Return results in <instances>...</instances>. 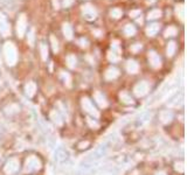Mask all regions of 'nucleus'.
<instances>
[{
  "label": "nucleus",
  "mask_w": 187,
  "mask_h": 175,
  "mask_svg": "<svg viewBox=\"0 0 187 175\" xmlns=\"http://www.w3.org/2000/svg\"><path fill=\"white\" fill-rule=\"evenodd\" d=\"M140 49H141V45H140V43H136V45H133V46L131 47V52H138Z\"/></svg>",
  "instance_id": "nucleus-37"
},
{
  "label": "nucleus",
  "mask_w": 187,
  "mask_h": 175,
  "mask_svg": "<svg viewBox=\"0 0 187 175\" xmlns=\"http://www.w3.org/2000/svg\"><path fill=\"white\" fill-rule=\"evenodd\" d=\"M26 29H27V19L25 14H21L19 19H18L17 22V33L19 37H22L25 33H26Z\"/></svg>",
  "instance_id": "nucleus-7"
},
{
  "label": "nucleus",
  "mask_w": 187,
  "mask_h": 175,
  "mask_svg": "<svg viewBox=\"0 0 187 175\" xmlns=\"http://www.w3.org/2000/svg\"><path fill=\"white\" fill-rule=\"evenodd\" d=\"M19 111H20L19 105L14 104V103H12V104H10L8 106H6V107H5V113H6V115H8V116L15 115V113H18Z\"/></svg>",
  "instance_id": "nucleus-19"
},
{
  "label": "nucleus",
  "mask_w": 187,
  "mask_h": 175,
  "mask_svg": "<svg viewBox=\"0 0 187 175\" xmlns=\"http://www.w3.org/2000/svg\"><path fill=\"white\" fill-rule=\"evenodd\" d=\"M134 33H136V28H134L133 25H126L124 27V34L126 36H132V35H134Z\"/></svg>",
  "instance_id": "nucleus-25"
},
{
  "label": "nucleus",
  "mask_w": 187,
  "mask_h": 175,
  "mask_svg": "<svg viewBox=\"0 0 187 175\" xmlns=\"http://www.w3.org/2000/svg\"><path fill=\"white\" fill-rule=\"evenodd\" d=\"M50 42H52V47H53V50L56 52H58V40L55 39V36H50Z\"/></svg>",
  "instance_id": "nucleus-33"
},
{
  "label": "nucleus",
  "mask_w": 187,
  "mask_h": 175,
  "mask_svg": "<svg viewBox=\"0 0 187 175\" xmlns=\"http://www.w3.org/2000/svg\"><path fill=\"white\" fill-rule=\"evenodd\" d=\"M130 17L132 18H137V17H140V11H131L130 12Z\"/></svg>",
  "instance_id": "nucleus-38"
},
{
  "label": "nucleus",
  "mask_w": 187,
  "mask_h": 175,
  "mask_svg": "<svg viewBox=\"0 0 187 175\" xmlns=\"http://www.w3.org/2000/svg\"><path fill=\"white\" fill-rule=\"evenodd\" d=\"M108 151H109V142H104L102 145H99L94 152H91L88 158L86 159V162L89 163H94L95 161H97L99 159L104 158L106 154H108Z\"/></svg>",
  "instance_id": "nucleus-1"
},
{
  "label": "nucleus",
  "mask_w": 187,
  "mask_h": 175,
  "mask_svg": "<svg viewBox=\"0 0 187 175\" xmlns=\"http://www.w3.org/2000/svg\"><path fill=\"white\" fill-rule=\"evenodd\" d=\"M177 28L175 27H169V28L165 30V36L166 37H169V36H174V35H177Z\"/></svg>",
  "instance_id": "nucleus-30"
},
{
  "label": "nucleus",
  "mask_w": 187,
  "mask_h": 175,
  "mask_svg": "<svg viewBox=\"0 0 187 175\" xmlns=\"http://www.w3.org/2000/svg\"><path fill=\"white\" fill-rule=\"evenodd\" d=\"M40 52H41V57H42V60L46 61L47 58H48V48H47L46 43H43V42H41V45H40Z\"/></svg>",
  "instance_id": "nucleus-24"
},
{
  "label": "nucleus",
  "mask_w": 187,
  "mask_h": 175,
  "mask_svg": "<svg viewBox=\"0 0 187 175\" xmlns=\"http://www.w3.org/2000/svg\"><path fill=\"white\" fill-rule=\"evenodd\" d=\"M149 62L151 64V67L153 68H160V65H161V60L159 57V55H158L156 52H149Z\"/></svg>",
  "instance_id": "nucleus-10"
},
{
  "label": "nucleus",
  "mask_w": 187,
  "mask_h": 175,
  "mask_svg": "<svg viewBox=\"0 0 187 175\" xmlns=\"http://www.w3.org/2000/svg\"><path fill=\"white\" fill-rule=\"evenodd\" d=\"M10 33H11V29L6 20V17L0 12V34L2 36H7V35H10Z\"/></svg>",
  "instance_id": "nucleus-9"
},
{
  "label": "nucleus",
  "mask_w": 187,
  "mask_h": 175,
  "mask_svg": "<svg viewBox=\"0 0 187 175\" xmlns=\"http://www.w3.org/2000/svg\"><path fill=\"white\" fill-rule=\"evenodd\" d=\"M66 61H67V65L69 67L70 69H74L76 65H77V58H76L75 55L70 54L66 57Z\"/></svg>",
  "instance_id": "nucleus-22"
},
{
  "label": "nucleus",
  "mask_w": 187,
  "mask_h": 175,
  "mask_svg": "<svg viewBox=\"0 0 187 175\" xmlns=\"http://www.w3.org/2000/svg\"><path fill=\"white\" fill-rule=\"evenodd\" d=\"M175 49H177V45H175V42H173V41L169 42V45H167V50H166L169 57H172V56L174 55Z\"/></svg>",
  "instance_id": "nucleus-23"
},
{
  "label": "nucleus",
  "mask_w": 187,
  "mask_h": 175,
  "mask_svg": "<svg viewBox=\"0 0 187 175\" xmlns=\"http://www.w3.org/2000/svg\"><path fill=\"white\" fill-rule=\"evenodd\" d=\"M87 122L89 124V126H90L91 128H97L99 126L98 122H97L96 119H94V118H88Z\"/></svg>",
  "instance_id": "nucleus-31"
},
{
  "label": "nucleus",
  "mask_w": 187,
  "mask_h": 175,
  "mask_svg": "<svg viewBox=\"0 0 187 175\" xmlns=\"http://www.w3.org/2000/svg\"><path fill=\"white\" fill-rule=\"evenodd\" d=\"M119 99H121V102H122L123 104L125 105H130L133 103L132 97H131L126 91H122V92L119 93Z\"/></svg>",
  "instance_id": "nucleus-18"
},
{
  "label": "nucleus",
  "mask_w": 187,
  "mask_h": 175,
  "mask_svg": "<svg viewBox=\"0 0 187 175\" xmlns=\"http://www.w3.org/2000/svg\"><path fill=\"white\" fill-rule=\"evenodd\" d=\"M54 159H55L56 163H58V165H64V163L68 162V160H69V153L66 151L64 148H62V147H58V150L55 151Z\"/></svg>",
  "instance_id": "nucleus-6"
},
{
  "label": "nucleus",
  "mask_w": 187,
  "mask_h": 175,
  "mask_svg": "<svg viewBox=\"0 0 187 175\" xmlns=\"http://www.w3.org/2000/svg\"><path fill=\"white\" fill-rule=\"evenodd\" d=\"M78 43H80V46L81 47H87L88 46V41L86 39H80L78 40Z\"/></svg>",
  "instance_id": "nucleus-39"
},
{
  "label": "nucleus",
  "mask_w": 187,
  "mask_h": 175,
  "mask_svg": "<svg viewBox=\"0 0 187 175\" xmlns=\"http://www.w3.org/2000/svg\"><path fill=\"white\" fill-rule=\"evenodd\" d=\"M174 169L178 172V173L182 174V173L185 172V166H184V162H182V161H177V162L174 163Z\"/></svg>",
  "instance_id": "nucleus-27"
},
{
  "label": "nucleus",
  "mask_w": 187,
  "mask_h": 175,
  "mask_svg": "<svg viewBox=\"0 0 187 175\" xmlns=\"http://www.w3.org/2000/svg\"><path fill=\"white\" fill-rule=\"evenodd\" d=\"M49 118L52 119V122L56 125V126H62L63 125V118L61 116V113L58 110H52L49 113Z\"/></svg>",
  "instance_id": "nucleus-12"
},
{
  "label": "nucleus",
  "mask_w": 187,
  "mask_h": 175,
  "mask_svg": "<svg viewBox=\"0 0 187 175\" xmlns=\"http://www.w3.org/2000/svg\"><path fill=\"white\" fill-rule=\"evenodd\" d=\"M20 168V162L17 158H11L7 160V162L4 166V172L7 175H13L15 174Z\"/></svg>",
  "instance_id": "nucleus-5"
},
{
  "label": "nucleus",
  "mask_w": 187,
  "mask_h": 175,
  "mask_svg": "<svg viewBox=\"0 0 187 175\" xmlns=\"http://www.w3.org/2000/svg\"><path fill=\"white\" fill-rule=\"evenodd\" d=\"M159 32V25L157 23H152L146 28V34L147 36H154Z\"/></svg>",
  "instance_id": "nucleus-20"
},
{
  "label": "nucleus",
  "mask_w": 187,
  "mask_h": 175,
  "mask_svg": "<svg viewBox=\"0 0 187 175\" xmlns=\"http://www.w3.org/2000/svg\"><path fill=\"white\" fill-rule=\"evenodd\" d=\"M4 56H5V61L8 65H14L17 63L18 60V52L17 48L12 42H6L4 46Z\"/></svg>",
  "instance_id": "nucleus-2"
},
{
  "label": "nucleus",
  "mask_w": 187,
  "mask_h": 175,
  "mask_svg": "<svg viewBox=\"0 0 187 175\" xmlns=\"http://www.w3.org/2000/svg\"><path fill=\"white\" fill-rule=\"evenodd\" d=\"M119 76V70L117 69L116 67H110L108 68V70L105 71V80L108 81H112Z\"/></svg>",
  "instance_id": "nucleus-15"
},
{
  "label": "nucleus",
  "mask_w": 187,
  "mask_h": 175,
  "mask_svg": "<svg viewBox=\"0 0 187 175\" xmlns=\"http://www.w3.org/2000/svg\"><path fill=\"white\" fill-rule=\"evenodd\" d=\"M0 132H1V127H0Z\"/></svg>",
  "instance_id": "nucleus-43"
},
{
  "label": "nucleus",
  "mask_w": 187,
  "mask_h": 175,
  "mask_svg": "<svg viewBox=\"0 0 187 175\" xmlns=\"http://www.w3.org/2000/svg\"><path fill=\"white\" fill-rule=\"evenodd\" d=\"M25 92H26V95L28 96L29 98H32V97L34 96L35 92H36V84H35L34 82H28V83L26 84Z\"/></svg>",
  "instance_id": "nucleus-16"
},
{
  "label": "nucleus",
  "mask_w": 187,
  "mask_h": 175,
  "mask_svg": "<svg viewBox=\"0 0 187 175\" xmlns=\"http://www.w3.org/2000/svg\"><path fill=\"white\" fill-rule=\"evenodd\" d=\"M149 90H150V84L147 82H140L134 87L133 92L137 97H143V96L147 95Z\"/></svg>",
  "instance_id": "nucleus-8"
},
{
  "label": "nucleus",
  "mask_w": 187,
  "mask_h": 175,
  "mask_svg": "<svg viewBox=\"0 0 187 175\" xmlns=\"http://www.w3.org/2000/svg\"><path fill=\"white\" fill-rule=\"evenodd\" d=\"M96 15H97V12L91 5L83 6V17L87 20H94L96 18Z\"/></svg>",
  "instance_id": "nucleus-11"
},
{
  "label": "nucleus",
  "mask_w": 187,
  "mask_h": 175,
  "mask_svg": "<svg viewBox=\"0 0 187 175\" xmlns=\"http://www.w3.org/2000/svg\"><path fill=\"white\" fill-rule=\"evenodd\" d=\"M108 58H109V61H111V62H116V61H118V55L112 50V52H109Z\"/></svg>",
  "instance_id": "nucleus-35"
},
{
  "label": "nucleus",
  "mask_w": 187,
  "mask_h": 175,
  "mask_svg": "<svg viewBox=\"0 0 187 175\" xmlns=\"http://www.w3.org/2000/svg\"><path fill=\"white\" fill-rule=\"evenodd\" d=\"M73 2H74V0H63V6L64 7H69Z\"/></svg>",
  "instance_id": "nucleus-40"
},
{
  "label": "nucleus",
  "mask_w": 187,
  "mask_h": 175,
  "mask_svg": "<svg viewBox=\"0 0 187 175\" xmlns=\"http://www.w3.org/2000/svg\"><path fill=\"white\" fill-rule=\"evenodd\" d=\"M61 78L63 80V82L68 85V87H70V82H71V78H70V75L68 74V72H64V71H62L61 72Z\"/></svg>",
  "instance_id": "nucleus-29"
},
{
  "label": "nucleus",
  "mask_w": 187,
  "mask_h": 175,
  "mask_svg": "<svg viewBox=\"0 0 187 175\" xmlns=\"http://www.w3.org/2000/svg\"><path fill=\"white\" fill-rule=\"evenodd\" d=\"M156 175H167V174H166L164 170H159V172H157V173H156Z\"/></svg>",
  "instance_id": "nucleus-42"
},
{
  "label": "nucleus",
  "mask_w": 187,
  "mask_h": 175,
  "mask_svg": "<svg viewBox=\"0 0 187 175\" xmlns=\"http://www.w3.org/2000/svg\"><path fill=\"white\" fill-rule=\"evenodd\" d=\"M139 69V65L138 63L133 61V60H129L128 63H126V70H128L130 74H136Z\"/></svg>",
  "instance_id": "nucleus-17"
},
{
  "label": "nucleus",
  "mask_w": 187,
  "mask_h": 175,
  "mask_svg": "<svg viewBox=\"0 0 187 175\" xmlns=\"http://www.w3.org/2000/svg\"><path fill=\"white\" fill-rule=\"evenodd\" d=\"M159 119L163 124L167 125L173 120V112L169 110H163L159 115Z\"/></svg>",
  "instance_id": "nucleus-13"
},
{
  "label": "nucleus",
  "mask_w": 187,
  "mask_h": 175,
  "mask_svg": "<svg viewBox=\"0 0 187 175\" xmlns=\"http://www.w3.org/2000/svg\"><path fill=\"white\" fill-rule=\"evenodd\" d=\"M53 4H54V7L58 10V0H53Z\"/></svg>",
  "instance_id": "nucleus-41"
},
{
  "label": "nucleus",
  "mask_w": 187,
  "mask_h": 175,
  "mask_svg": "<svg viewBox=\"0 0 187 175\" xmlns=\"http://www.w3.org/2000/svg\"><path fill=\"white\" fill-rule=\"evenodd\" d=\"M122 14H123V12L119 10V8H113L112 11H111L110 13V15L112 18H115V19H118V18H121L122 17Z\"/></svg>",
  "instance_id": "nucleus-32"
},
{
  "label": "nucleus",
  "mask_w": 187,
  "mask_h": 175,
  "mask_svg": "<svg viewBox=\"0 0 187 175\" xmlns=\"http://www.w3.org/2000/svg\"><path fill=\"white\" fill-rule=\"evenodd\" d=\"M63 35L67 40L73 39V28H71L69 23H64L63 25Z\"/></svg>",
  "instance_id": "nucleus-21"
},
{
  "label": "nucleus",
  "mask_w": 187,
  "mask_h": 175,
  "mask_svg": "<svg viewBox=\"0 0 187 175\" xmlns=\"http://www.w3.org/2000/svg\"><path fill=\"white\" fill-rule=\"evenodd\" d=\"M161 15V11L160 10H153L149 13V15H147V19L149 20H154V19H158V18H160Z\"/></svg>",
  "instance_id": "nucleus-26"
},
{
  "label": "nucleus",
  "mask_w": 187,
  "mask_h": 175,
  "mask_svg": "<svg viewBox=\"0 0 187 175\" xmlns=\"http://www.w3.org/2000/svg\"><path fill=\"white\" fill-rule=\"evenodd\" d=\"M177 14L178 17L180 18V20H184V17H185V7L184 6H179L177 8Z\"/></svg>",
  "instance_id": "nucleus-34"
},
{
  "label": "nucleus",
  "mask_w": 187,
  "mask_h": 175,
  "mask_svg": "<svg viewBox=\"0 0 187 175\" xmlns=\"http://www.w3.org/2000/svg\"><path fill=\"white\" fill-rule=\"evenodd\" d=\"M81 104H82L83 110L86 111L87 113H89L90 116L95 117V118H98V117H99L98 110H97V109L94 106V103L90 100V99L88 98V97H83V98H82Z\"/></svg>",
  "instance_id": "nucleus-4"
},
{
  "label": "nucleus",
  "mask_w": 187,
  "mask_h": 175,
  "mask_svg": "<svg viewBox=\"0 0 187 175\" xmlns=\"http://www.w3.org/2000/svg\"><path fill=\"white\" fill-rule=\"evenodd\" d=\"M94 99H95V102H96L101 107H106V106H108V100H106L105 96L102 92L96 91V92L94 93Z\"/></svg>",
  "instance_id": "nucleus-14"
},
{
  "label": "nucleus",
  "mask_w": 187,
  "mask_h": 175,
  "mask_svg": "<svg viewBox=\"0 0 187 175\" xmlns=\"http://www.w3.org/2000/svg\"><path fill=\"white\" fill-rule=\"evenodd\" d=\"M42 166L41 160L35 155H30L26 159V162H25V170L26 172H36L39 170Z\"/></svg>",
  "instance_id": "nucleus-3"
},
{
  "label": "nucleus",
  "mask_w": 187,
  "mask_h": 175,
  "mask_svg": "<svg viewBox=\"0 0 187 175\" xmlns=\"http://www.w3.org/2000/svg\"><path fill=\"white\" fill-rule=\"evenodd\" d=\"M89 146H90V142H89L88 140H84V141H81V142L77 145V147H78L80 150H86Z\"/></svg>",
  "instance_id": "nucleus-36"
},
{
  "label": "nucleus",
  "mask_w": 187,
  "mask_h": 175,
  "mask_svg": "<svg viewBox=\"0 0 187 175\" xmlns=\"http://www.w3.org/2000/svg\"><path fill=\"white\" fill-rule=\"evenodd\" d=\"M34 40H35L34 29H30V30H29V33H28V35H27V41H28L29 46H34Z\"/></svg>",
  "instance_id": "nucleus-28"
}]
</instances>
